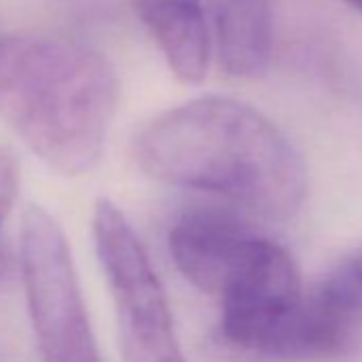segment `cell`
<instances>
[{"label": "cell", "mask_w": 362, "mask_h": 362, "mask_svg": "<svg viewBox=\"0 0 362 362\" xmlns=\"http://www.w3.org/2000/svg\"><path fill=\"white\" fill-rule=\"evenodd\" d=\"M260 237L230 209L199 207L186 211L173 224L168 250L179 273L192 286L220 296Z\"/></svg>", "instance_id": "5b68a950"}, {"label": "cell", "mask_w": 362, "mask_h": 362, "mask_svg": "<svg viewBox=\"0 0 362 362\" xmlns=\"http://www.w3.org/2000/svg\"><path fill=\"white\" fill-rule=\"evenodd\" d=\"M92 230L117 311L124 362H186L166 292L124 214L111 201L100 199Z\"/></svg>", "instance_id": "277c9868"}, {"label": "cell", "mask_w": 362, "mask_h": 362, "mask_svg": "<svg viewBox=\"0 0 362 362\" xmlns=\"http://www.w3.org/2000/svg\"><path fill=\"white\" fill-rule=\"evenodd\" d=\"M345 5H349L351 9H356V11H360L362 13V0H343Z\"/></svg>", "instance_id": "9c48e42d"}, {"label": "cell", "mask_w": 362, "mask_h": 362, "mask_svg": "<svg viewBox=\"0 0 362 362\" xmlns=\"http://www.w3.org/2000/svg\"><path fill=\"white\" fill-rule=\"evenodd\" d=\"M134 7L170 71L186 83L203 81L211 60L205 0H134Z\"/></svg>", "instance_id": "52a82bcc"}, {"label": "cell", "mask_w": 362, "mask_h": 362, "mask_svg": "<svg viewBox=\"0 0 362 362\" xmlns=\"http://www.w3.org/2000/svg\"><path fill=\"white\" fill-rule=\"evenodd\" d=\"M211 52L235 77L262 75L275 52L273 0H211Z\"/></svg>", "instance_id": "8992f818"}, {"label": "cell", "mask_w": 362, "mask_h": 362, "mask_svg": "<svg viewBox=\"0 0 362 362\" xmlns=\"http://www.w3.org/2000/svg\"><path fill=\"white\" fill-rule=\"evenodd\" d=\"M115 107L117 75L103 54L64 39L0 35V117L52 168L92 170Z\"/></svg>", "instance_id": "7a4b0ae2"}, {"label": "cell", "mask_w": 362, "mask_h": 362, "mask_svg": "<svg viewBox=\"0 0 362 362\" xmlns=\"http://www.w3.org/2000/svg\"><path fill=\"white\" fill-rule=\"evenodd\" d=\"M20 267L41 362H103L66 237L41 207L24 216Z\"/></svg>", "instance_id": "3957f363"}, {"label": "cell", "mask_w": 362, "mask_h": 362, "mask_svg": "<svg viewBox=\"0 0 362 362\" xmlns=\"http://www.w3.org/2000/svg\"><path fill=\"white\" fill-rule=\"evenodd\" d=\"M18 188H20L18 160L9 151L0 149V290L7 288L13 279V256L5 241L3 230L13 209V203L18 199Z\"/></svg>", "instance_id": "ba28073f"}, {"label": "cell", "mask_w": 362, "mask_h": 362, "mask_svg": "<svg viewBox=\"0 0 362 362\" xmlns=\"http://www.w3.org/2000/svg\"><path fill=\"white\" fill-rule=\"evenodd\" d=\"M134 158L158 181L216 194L264 220L294 216L309 188L290 139L258 109L228 96L164 111L136 136Z\"/></svg>", "instance_id": "6da1fadb"}]
</instances>
